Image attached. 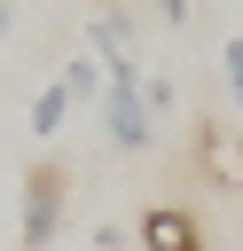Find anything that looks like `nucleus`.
I'll return each instance as SVG.
<instances>
[{
    "label": "nucleus",
    "instance_id": "1",
    "mask_svg": "<svg viewBox=\"0 0 243 251\" xmlns=\"http://www.w3.org/2000/svg\"><path fill=\"white\" fill-rule=\"evenodd\" d=\"M63 196H71L63 165H39V173L24 180V220H16V243H24V251H47V243L63 235Z\"/></svg>",
    "mask_w": 243,
    "mask_h": 251
},
{
    "label": "nucleus",
    "instance_id": "2",
    "mask_svg": "<svg viewBox=\"0 0 243 251\" xmlns=\"http://www.w3.org/2000/svg\"><path fill=\"white\" fill-rule=\"evenodd\" d=\"M102 133H110V149H149V141H157V118H149V102H141V78L102 86Z\"/></svg>",
    "mask_w": 243,
    "mask_h": 251
},
{
    "label": "nucleus",
    "instance_id": "3",
    "mask_svg": "<svg viewBox=\"0 0 243 251\" xmlns=\"http://www.w3.org/2000/svg\"><path fill=\"white\" fill-rule=\"evenodd\" d=\"M141 251H204V235H196V220H188V212L149 204V212H141Z\"/></svg>",
    "mask_w": 243,
    "mask_h": 251
},
{
    "label": "nucleus",
    "instance_id": "4",
    "mask_svg": "<svg viewBox=\"0 0 243 251\" xmlns=\"http://www.w3.org/2000/svg\"><path fill=\"white\" fill-rule=\"evenodd\" d=\"M102 86H110V78H102V55H94V47L63 55V94H71V110H86V102L102 110Z\"/></svg>",
    "mask_w": 243,
    "mask_h": 251
},
{
    "label": "nucleus",
    "instance_id": "5",
    "mask_svg": "<svg viewBox=\"0 0 243 251\" xmlns=\"http://www.w3.org/2000/svg\"><path fill=\"white\" fill-rule=\"evenodd\" d=\"M204 173H219L227 188H243V141L227 126H204Z\"/></svg>",
    "mask_w": 243,
    "mask_h": 251
},
{
    "label": "nucleus",
    "instance_id": "6",
    "mask_svg": "<svg viewBox=\"0 0 243 251\" xmlns=\"http://www.w3.org/2000/svg\"><path fill=\"white\" fill-rule=\"evenodd\" d=\"M63 118H71V94H63V78H55V86H39V94H31V133H39V141H55V133H63Z\"/></svg>",
    "mask_w": 243,
    "mask_h": 251
},
{
    "label": "nucleus",
    "instance_id": "7",
    "mask_svg": "<svg viewBox=\"0 0 243 251\" xmlns=\"http://www.w3.org/2000/svg\"><path fill=\"white\" fill-rule=\"evenodd\" d=\"M219 71H227V94H235V110H243V31L219 47Z\"/></svg>",
    "mask_w": 243,
    "mask_h": 251
},
{
    "label": "nucleus",
    "instance_id": "8",
    "mask_svg": "<svg viewBox=\"0 0 243 251\" xmlns=\"http://www.w3.org/2000/svg\"><path fill=\"white\" fill-rule=\"evenodd\" d=\"M188 8H196V0H149V16H157V24H188Z\"/></svg>",
    "mask_w": 243,
    "mask_h": 251
},
{
    "label": "nucleus",
    "instance_id": "9",
    "mask_svg": "<svg viewBox=\"0 0 243 251\" xmlns=\"http://www.w3.org/2000/svg\"><path fill=\"white\" fill-rule=\"evenodd\" d=\"M8 24H16V8H8V0H0V39H8Z\"/></svg>",
    "mask_w": 243,
    "mask_h": 251
}]
</instances>
